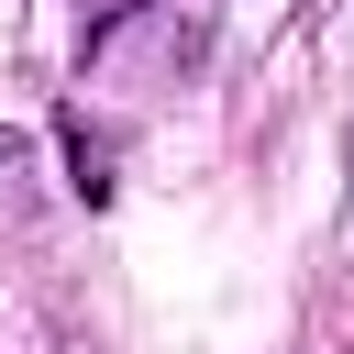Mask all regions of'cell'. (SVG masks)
I'll return each instance as SVG.
<instances>
[{
    "label": "cell",
    "mask_w": 354,
    "mask_h": 354,
    "mask_svg": "<svg viewBox=\"0 0 354 354\" xmlns=\"http://www.w3.org/2000/svg\"><path fill=\"white\" fill-rule=\"evenodd\" d=\"M11 155H22V133H11V122H0V166H11Z\"/></svg>",
    "instance_id": "1"
}]
</instances>
